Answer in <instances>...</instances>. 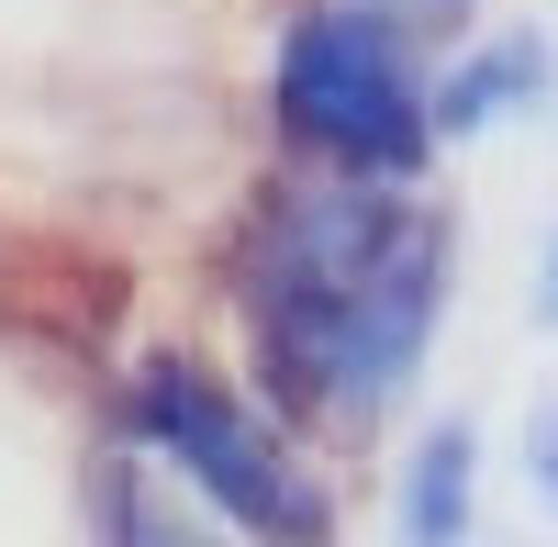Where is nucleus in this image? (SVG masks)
I'll return each mask as SVG.
<instances>
[{
    "label": "nucleus",
    "instance_id": "obj_1",
    "mask_svg": "<svg viewBox=\"0 0 558 547\" xmlns=\"http://www.w3.org/2000/svg\"><path fill=\"white\" fill-rule=\"evenodd\" d=\"M413 191L380 179H268L246 235H235V313H246V369H257V414L279 436H324V391H336V336H347V291L380 257Z\"/></svg>",
    "mask_w": 558,
    "mask_h": 547
},
{
    "label": "nucleus",
    "instance_id": "obj_2",
    "mask_svg": "<svg viewBox=\"0 0 558 547\" xmlns=\"http://www.w3.org/2000/svg\"><path fill=\"white\" fill-rule=\"evenodd\" d=\"M123 436L134 459H157L202 514H223L246 547H336V481L302 459V436H279L257 402L191 347H157L123 380Z\"/></svg>",
    "mask_w": 558,
    "mask_h": 547
},
{
    "label": "nucleus",
    "instance_id": "obj_3",
    "mask_svg": "<svg viewBox=\"0 0 558 547\" xmlns=\"http://www.w3.org/2000/svg\"><path fill=\"white\" fill-rule=\"evenodd\" d=\"M268 123L302 168L336 179H380V191H413L436 168V123H425V57L391 12L368 0H302L279 23L268 57Z\"/></svg>",
    "mask_w": 558,
    "mask_h": 547
},
{
    "label": "nucleus",
    "instance_id": "obj_4",
    "mask_svg": "<svg viewBox=\"0 0 558 547\" xmlns=\"http://www.w3.org/2000/svg\"><path fill=\"white\" fill-rule=\"evenodd\" d=\"M458 302V223L436 202H402V223L380 235V257L357 268L347 291V336H336V391H324V436H380L413 380H425V347Z\"/></svg>",
    "mask_w": 558,
    "mask_h": 547
},
{
    "label": "nucleus",
    "instance_id": "obj_5",
    "mask_svg": "<svg viewBox=\"0 0 558 547\" xmlns=\"http://www.w3.org/2000/svg\"><path fill=\"white\" fill-rule=\"evenodd\" d=\"M547 89H558V45H547L536 23H502V34L458 45V57L425 78V123H436V146H470V134L536 112Z\"/></svg>",
    "mask_w": 558,
    "mask_h": 547
},
{
    "label": "nucleus",
    "instance_id": "obj_6",
    "mask_svg": "<svg viewBox=\"0 0 558 547\" xmlns=\"http://www.w3.org/2000/svg\"><path fill=\"white\" fill-rule=\"evenodd\" d=\"M391 536L402 547H481V425L436 414L391 481Z\"/></svg>",
    "mask_w": 558,
    "mask_h": 547
},
{
    "label": "nucleus",
    "instance_id": "obj_7",
    "mask_svg": "<svg viewBox=\"0 0 558 547\" xmlns=\"http://www.w3.org/2000/svg\"><path fill=\"white\" fill-rule=\"evenodd\" d=\"M89 503H101V547H246L223 514H202L157 459H101Z\"/></svg>",
    "mask_w": 558,
    "mask_h": 547
},
{
    "label": "nucleus",
    "instance_id": "obj_8",
    "mask_svg": "<svg viewBox=\"0 0 558 547\" xmlns=\"http://www.w3.org/2000/svg\"><path fill=\"white\" fill-rule=\"evenodd\" d=\"M525 491H536V514H558V391L525 402Z\"/></svg>",
    "mask_w": 558,
    "mask_h": 547
},
{
    "label": "nucleus",
    "instance_id": "obj_9",
    "mask_svg": "<svg viewBox=\"0 0 558 547\" xmlns=\"http://www.w3.org/2000/svg\"><path fill=\"white\" fill-rule=\"evenodd\" d=\"M368 12H391V23L413 34V45H425V34H447L458 12H470V0H368Z\"/></svg>",
    "mask_w": 558,
    "mask_h": 547
},
{
    "label": "nucleus",
    "instance_id": "obj_10",
    "mask_svg": "<svg viewBox=\"0 0 558 547\" xmlns=\"http://www.w3.org/2000/svg\"><path fill=\"white\" fill-rule=\"evenodd\" d=\"M536 325L558 336V223H547V257H536Z\"/></svg>",
    "mask_w": 558,
    "mask_h": 547
}]
</instances>
